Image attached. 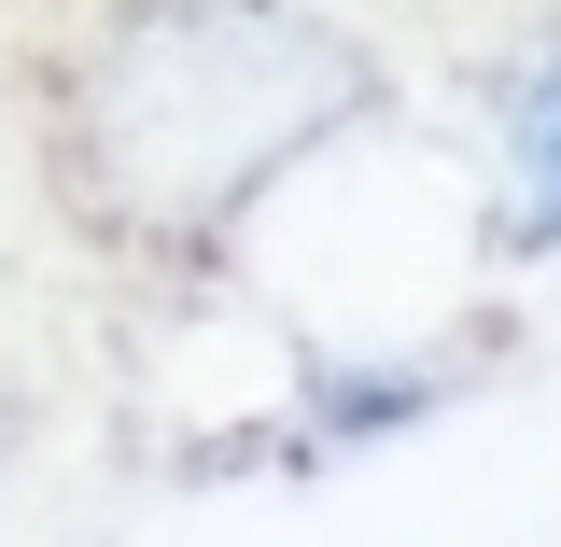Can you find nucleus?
Here are the masks:
<instances>
[{
	"label": "nucleus",
	"instance_id": "obj_1",
	"mask_svg": "<svg viewBox=\"0 0 561 547\" xmlns=\"http://www.w3.org/2000/svg\"><path fill=\"white\" fill-rule=\"evenodd\" d=\"M351 113H379V57L309 0H127L70 57L57 169L127 239H210Z\"/></svg>",
	"mask_w": 561,
	"mask_h": 547
},
{
	"label": "nucleus",
	"instance_id": "obj_2",
	"mask_svg": "<svg viewBox=\"0 0 561 547\" xmlns=\"http://www.w3.org/2000/svg\"><path fill=\"white\" fill-rule=\"evenodd\" d=\"M505 183H519L505 253H561V57L519 70V99H505Z\"/></svg>",
	"mask_w": 561,
	"mask_h": 547
}]
</instances>
